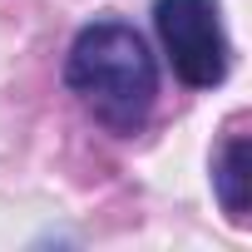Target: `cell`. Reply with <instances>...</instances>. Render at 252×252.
<instances>
[{
  "label": "cell",
  "instance_id": "1",
  "mask_svg": "<svg viewBox=\"0 0 252 252\" xmlns=\"http://www.w3.org/2000/svg\"><path fill=\"white\" fill-rule=\"evenodd\" d=\"M64 84L109 134H139L158 99V69L144 35L124 20H94L74 35Z\"/></svg>",
  "mask_w": 252,
  "mask_h": 252
},
{
  "label": "cell",
  "instance_id": "2",
  "mask_svg": "<svg viewBox=\"0 0 252 252\" xmlns=\"http://www.w3.org/2000/svg\"><path fill=\"white\" fill-rule=\"evenodd\" d=\"M154 25L183 84L213 89L227 79V35L218 20V0H154Z\"/></svg>",
  "mask_w": 252,
  "mask_h": 252
},
{
  "label": "cell",
  "instance_id": "3",
  "mask_svg": "<svg viewBox=\"0 0 252 252\" xmlns=\"http://www.w3.org/2000/svg\"><path fill=\"white\" fill-rule=\"evenodd\" d=\"M247 134H232L213 163V188H218V203L232 222H247Z\"/></svg>",
  "mask_w": 252,
  "mask_h": 252
}]
</instances>
